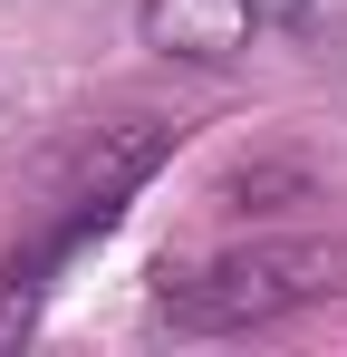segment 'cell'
<instances>
[{
	"instance_id": "6da1fadb",
	"label": "cell",
	"mask_w": 347,
	"mask_h": 357,
	"mask_svg": "<svg viewBox=\"0 0 347 357\" xmlns=\"http://www.w3.org/2000/svg\"><path fill=\"white\" fill-rule=\"evenodd\" d=\"M164 155H174V126H155V116H125V126H97V135H87V174H77V193H68V213H58L29 251H10V261H0V348H10V338H29V319H39L49 280H58V271H68L97 232H116L125 193L155 174Z\"/></svg>"
},
{
	"instance_id": "7a4b0ae2",
	"label": "cell",
	"mask_w": 347,
	"mask_h": 357,
	"mask_svg": "<svg viewBox=\"0 0 347 357\" xmlns=\"http://www.w3.org/2000/svg\"><path fill=\"white\" fill-rule=\"evenodd\" d=\"M328 290V251H309V241H251V251H222V261H183L164 271V328L183 338H231V328H270L289 319L299 299Z\"/></svg>"
},
{
	"instance_id": "3957f363",
	"label": "cell",
	"mask_w": 347,
	"mask_h": 357,
	"mask_svg": "<svg viewBox=\"0 0 347 357\" xmlns=\"http://www.w3.org/2000/svg\"><path fill=\"white\" fill-rule=\"evenodd\" d=\"M145 39L164 59H241L261 39V0H145Z\"/></svg>"
}]
</instances>
